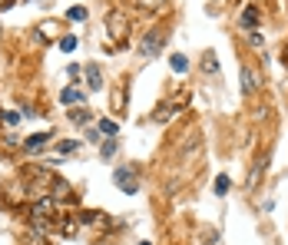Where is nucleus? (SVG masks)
Instances as JSON below:
<instances>
[{
    "label": "nucleus",
    "mask_w": 288,
    "mask_h": 245,
    "mask_svg": "<svg viewBox=\"0 0 288 245\" xmlns=\"http://www.w3.org/2000/svg\"><path fill=\"white\" fill-rule=\"evenodd\" d=\"M50 143H53V133H34V136H27L23 149H27V153H40V149H46Z\"/></svg>",
    "instance_id": "5"
},
{
    "label": "nucleus",
    "mask_w": 288,
    "mask_h": 245,
    "mask_svg": "<svg viewBox=\"0 0 288 245\" xmlns=\"http://www.w3.org/2000/svg\"><path fill=\"white\" fill-rule=\"evenodd\" d=\"M229 192V176H219L215 179V196H225Z\"/></svg>",
    "instance_id": "18"
},
{
    "label": "nucleus",
    "mask_w": 288,
    "mask_h": 245,
    "mask_svg": "<svg viewBox=\"0 0 288 245\" xmlns=\"http://www.w3.org/2000/svg\"><path fill=\"white\" fill-rule=\"evenodd\" d=\"M80 149V139H63V143H56V153L60 156H70V153H77Z\"/></svg>",
    "instance_id": "12"
},
{
    "label": "nucleus",
    "mask_w": 288,
    "mask_h": 245,
    "mask_svg": "<svg viewBox=\"0 0 288 245\" xmlns=\"http://www.w3.org/2000/svg\"><path fill=\"white\" fill-rule=\"evenodd\" d=\"M206 73H219V60H215V53H206Z\"/></svg>",
    "instance_id": "14"
},
{
    "label": "nucleus",
    "mask_w": 288,
    "mask_h": 245,
    "mask_svg": "<svg viewBox=\"0 0 288 245\" xmlns=\"http://www.w3.org/2000/svg\"><path fill=\"white\" fill-rule=\"evenodd\" d=\"M53 196H56V199H67V196H70V186H67V182H60V179H56V182H53Z\"/></svg>",
    "instance_id": "17"
},
{
    "label": "nucleus",
    "mask_w": 288,
    "mask_h": 245,
    "mask_svg": "<svg viewBox=\"0 0 288 245\" xmlns=\"http://www.w3.org/2000/svg\"><path fill=\"white\" fill-rule=\"evenodd\" d=\"M136 3H139V7H146V10H153V7H163L166 0H136Z\"/></svg>",
    "instance_id": "21"
},
{
    "label": "nucleus",
    "mask_w": 288,
    "mask_h": 245,
    "mask_svg": "<svg viewBox=\"0 0 288 245\" xmlns=\"http://www.w3.org/2000/svg\"><path fill=\"white\" fill-rule=\"evenodd\" d=\"M113 182H116L120 192H126V196L139 192V179H136V172H129V169H116V172H113Z\"/></svg>",
    "instance_id": "3"
},
{
    "label": "nucleus",
    "mask_w": 288,
    "mask_h": 245,
    "mask_svg": "<svg viewBox=\"0 0 288 245\" xmlns=\"http://www.w3.org/2000/svg\"><path fill=\"white\" fill-rule=\"evenodd\" d=\"M67 17H70V20H86V7H70V10H67Z\"/></svg>",
    "instance_id": "15"
},
{
    "label": "nucleus",
    "mask_w": 288,
    "mask_h": 245,
    "mask_svg": "<svg viewBox=\"0 0 288 245\" xmlns=\"http://www.w3.org/2000/svg\"><path fill=\"white\" fill-rule=\"evenodd\" d=\"M53 215H56V202L53 199H40L34 205V212H30V222H34L37 229H43V225H50Z\"/></svg>",
    "instance_id": "1"
},
{
    "label": "nucleus",
    "mask_w": 288,
    "mask_h": 245,
    "mask_svg": "<svg viewBox=\"0 0 288 245\" xmlns=\"http://www.w3.org/2000/svg\"><path fill=\"white\" fill-rule=\"evenodd\" d=\"M100 153H103V156H106V159H110L113 153H116V139H106V143H103V149H100Z\"/></svg>",
    "instance_id": "20"
},
{
    "label": "nucleus",
    "mask_w": 288,
    "mask_h": 245,
    "mask_svg": "<svg viewBox=\"0 0 288 245\" xmlns=\"http://www.w3.org/2000/svg\"><path fill=\"white\" fill-rule=\"evenodd\" d=\"M239 23H242L245 30H252L255 23H258V7H248V10H245L242 17H239Z\"/></svg>",
    "instance_id": "10"
},
{
    "label": "nucleus",
    "mask_w": 288,
    "mask_h": 245,
    "mask_svg": "<svg viewBox=\"0 0 288 245\" xmlns=\"http://www.w3.org/2000/svg\"><path fill=\"white\" fill-rule=\"evenodd\" d=\"M116 129H120V126H116V122H113V120H100V133L113 136V133H116Z\"/></svg>",
    "instance_id": "19"
},
{
    "label": "nucleus",
    "mask_w": 288,
    "mask_h": 245,
    "mask_svg": "<svg viewBox=\"0 0 288 245\" xmlns=\"http://www.w3.org/2000/svg\"><path fill=\"white\" fill-rule=\"evenodd\" d=\"M110 30H113V40H123V37L129 34V23H126V13L123 10L110 13Z\"/></svg>",
    "instance_id": "4"
},
{
    "label": "nucleus",
    "mask_w": 288,
    "mask_h": 245,
    "mask_svg": "<svg viewBox=\"0 0 288 245\" xmlns=\"http://www.w3.org/2000/svg\"><path fill=\"white\" fill-rule=\"evenodd\" d=\"M86 86L89 89H103V73H100L96 63H89V67H86Z\"/></svg>",
    "instance_id": "6"
},
{
    "label": "nucleus",
    "mask_w": 288,
    "mask_h": 245,
    "mask_svg": "<svg viewBox=\"0 0 288 245\" xmlns=\"http://www.w3.org/2000/svg\"><path fill=\"white\" fill-rule=\"evenodd\" d=\"M60 100L67 103V106H73V103L83 106V93H77V89H63V93H60Z\"/></svg>",
    "instance_id": "11"
},
{
    "label": "nucleus",
    "mask_w": 288,
    "mask_h": 245,
    "mask_svg": "<svg viewBox=\"0 0 288 245\" xmlns=\"http://www.w3.org/2000/svg\"><path fill=\"white\" fill-rule=\"evenodd\" d=\"M3 122H7V126H17V122H20V113H3Z\"/></svg>",
    "instance_id": "22"
},
{
    "label": "nucleus",
    "mask_w": 288,
    "mask_h": 245,
    "mask_svg": "<svg viewBox=\"0 0 288 245\" xmlns=\"http://www.w3.org/2000/svg\"><path fill=\"white\" fill-rule=\"evenodd\" d=\"M169 67H172V73H186V70H189V56L186 53L169 56Z\"/></svg>",
    "instance_id": "9"
},
{
    "label": "nucleus",
    "mask_w": 288,
    "mask_h": 245,
    "mask_svg": "<svg viewBox=\"0 0 288 245\" xmlns=\"http://www.w3.org/2000/svg\"><path fill=\"white\" fill-rule=\"evenodd\" d=\"M285 56H288V46H285Z\"/></svg>",
    "instance_id": "23"
},
{
    "label": "nucleus",
    "mask_w": 288,
    "mask_h": 245,
    "mask_svg": "<svg viewBox=\"0 0 288 245\" xmlns=\"http://www.w3.org/2000/svg\"><path fill=\"white\" fill-rule=\"evenodd\" d=\"M166 40H169L166 30H149V34L143 37V43H139V53H143V56H156L163 46H166Z\"/></svg>",
    "instance_id": "2"
},
{
    "label": "nucleus",
    "mask_w": 288,
    "mask_h": 245,
    "mask_svg": "<svg viewBox=\"0 0 288 245\" xmlns=\"http://www.w3.org/2000/svg\"><path fill=\"white\" fill-rule=\"evenodd\" d=\"M265 166H268V156H262V159H258V163L252 166V176H248V189H255V186H258V179L265 176Z\"/></svg>",
    "instance_id": "8"
},
{
    "label": "nucleus",
    "mask_w": 288,
    "mask_h": 245,
    "mask_svg": "<svg viewBox=\"0 0 288 245\" xmlns=\"http://www.w3.org/2000/svg\"><path fill=\"white\" fill-rule=\"evenodd\" d=\"M255 89H258V80H255V73L248 67H242V93L245 96H252Z\"/></svg>",
    "instance_id": "7"
},
{
    "label": "nucleus",
    "mask_w": 288,
    "mask_h": 245,
    "mask_svg": "<svg viewBox=\"0 0 288 245\" xmlns=\"http://www.w3.org/2000/svg\"><path fill=\"white\" fill-rule=\"evenodd\" d=\"M60 50H63V53H73V50H77V37H63V40H60Z\"/></svg>",
    "instance_id": "16"
},
{
    "label": "nucleus",
    "mask_w": 288,
    "mask_h": 245,
    "mask_svg": "<svg viewBox=\"0 0 288 245\" xmlns=\"http://www.w3.org/2000/svg\"><path fill=\"white\" fill-rule=\"evenodd\" d=\"M70 120H73V122H80V126H86V122L93 120V116H89V110H86V106H80V110H70Z\"/></svg>",
    "instance_id": "13"
}]
</instances>
